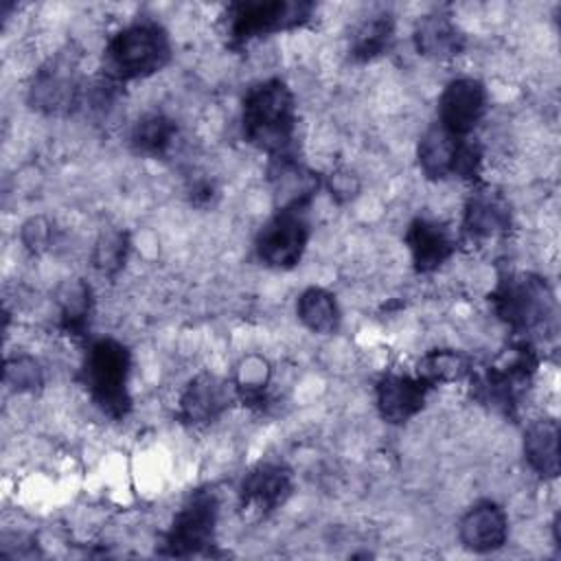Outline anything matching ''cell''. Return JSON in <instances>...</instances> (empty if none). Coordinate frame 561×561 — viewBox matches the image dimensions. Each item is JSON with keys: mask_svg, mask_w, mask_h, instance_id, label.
<instances>
[{"mask_svg": "<svg viewBox=\"0 0 561 561\" xmlns=\"http://www.w3.org/2000/svg\"><path fill=\"white\" fill-rule=\"evenodd\" d=\"M432 386L421 377L388 373L377 381V408L388 423H405L425 405Z\"/></svg>", "mask_w": 561, "mask_h": 561, "instance_id": "cell-14", "label": "cell"}, {"mask_svg": "<svg viewBox=\"0 0 561 561\" xmlns=\"http://www.w3.org/2000/svg\"><path fill=\"white\" fill-rule=\"evenodd\" d=\"M291 493V473L280 462H259L241 482V506L259 515L278 508Z\"/></svg>", "mask_w": 561, "mask_h": 561, "instance_id": "cell-12", "label": "cell"}, {"mask_svg": "<svg viewBox=\"0 0 561 561\" xmlns=\"http://www.w3.org/2000/svg\"><path fill=\"white\" fill-rule=\"evenodd\" d=\"M524 456L541 478L559 476V425L541 419L528 425L524 434Z\"/></svg>", "mask_w": 561, "mask_h": 561, "instance_id": "cell-20", "label": "cell"}, {"mask_svg": "<svg viewBox=\"0 0 561 561\" xmlns=\"http://www.w3.org/2000/svg\"><path fill=\"white\" fill-rule=\"evenodd\" d=\"M228 386L226 379L210 373L193 377L180 397V419L188 425L213 423L232 401V390Z\"/></svg>", "mask_w": 561, "mask_h": 561, "instance_id": "cell-13", "label": "cell"}, {"mask_svg": "<svg viewBox=\"0 0 561 561\" xmlns=\"http://www.w3.org/2000/svg\"><path fill=\"white\" fill-rule=\"evenodd\" d=\"M537 359L530 346L511 348L497 364L489 366L476 381V397L504 414H513L535 373Z\"/></svg>", "mask_w": 561, "mask_h": 561, "instance_id": "cell-7", "label": "cell"}, {"mask_svg": "<svg viewBox=\"0 0 561 561\" xmlns=\"http://www.w3.org/2000/svg\"><path fill=\"white\" fill-rule=\"evenodd\" d=\"M81 99L79 59L75 53H57L33 77L28 103L44 114H70Z\"/></svg>", "mask_w": 561, "mask_h": 561, "instance_id": "cell-8", "label": "cell"}, {"mask_svg": "<svg viewBox=\"0 0 561 561\" xmlns=\"http://www.w3.org/2000/svg\"><path fill=\"white\" fill-rule=\"evenodd\" d=\"M48 237H50V226L42 217L28 219L22 228V241L33 252H42L48 245Z\"/></svg>", "mask_w": 561, "mask_h": 561, "instance_id": "cell-29", "label": "cell"}, {"mask_svg": "<svg viewBox=\"0 0 561 561\" xmlns=\"http://www.w3.org/2000/svg\"><path fill=\"white\" fill-rule=\"evenodd\" d=\"M127 250H129L127 232L125 230H107L96 239V245L92 252V263L101 274L114 276L125 265Z\"/></svg>", "mask_w": 561, "mask_h": 561, "instance_id": "cell-26", "label": "cell"}, {"mask_svg": "<svg viewBox=\"0 0 561 561\" xmlns=\"http://www.w3.org/2000/svg\"><path fill=\"white\" fill-rule=\"evenodd\" d=\"M243 136L272 158L287 156L296 131V101L283 79H267L248 90L241 112Z\"/></svg>", "mask_w": 561, "mask_h": 561, "instance_id": "cell-1", "label": "cell"}, {"mask_svg": "<svg viewBox=\"0 0 561 561\" xmlns=\"http://www.w3.org/2000/svg\"><path fill=\"white\" fill-rule=\"evenodd\" d=\"M482 151L476 142L454 136L438 123L430 127L419 140V164L432 180L447 175L473 178L480 169Z\"/></svg>", "mask_w": 561, "mask_h": 561, "instance_id": "cell-9", "label": "cell"}, {"mask_svg": "<svg viewBox=\"0 0 561 561\" xmlns=\"http://www.w3.org/2000/svg\"><path fill=\"white\" fill-rule=\"evenodd\" d=\"M508 535V519L504 508H500L495 502H478L471 506L460 524H458V537L460 543L471 552H493L504 546Z\"/></svg>", "mask_w": 561, "mask_h": 561, "instance_id": "cell-15", "label": "cell"}, {"mask_svg": "<svg viewBox=\"0 0 561 561\" xmlns=\"http://www.w3.org/2000/svg\"><path fill=\"white\" fill-rule=\"evenodd\" d=\"M511 226V208L502 193L484 186L471 193L465 206L462 234L469 241H484L506 232Z\"/></svg>", "mask_w": 561, "mask_h": 561, "instance_id": "cell-16", "label": "cell"}, {"mask_svg": "<svg viewBox=\"0 0 561 561\" xmlns=\"http://www.w3.org/2000/svg\"><path fill=\"white\" fill-rule=\"evenodd\" d=\"M405 243L410 248L416 272L438 270L456 250L449 230L425 217H419L410 224L405 232Z\"/></svg>", "mask_w": 561, "mask_h": 561, "instance_id": "cell-17", "label": "cell"}, {"mask_svg": "<svg viewBox=\"0 0 561 561\" xmlns=\"http://www.w3.org/2000/svg\"><path fill=\"white\" fill-rule=\"evenodd\" d=\"M414 44L423 57L451 59L465 48V35L447 13L434 11L419 18L414 26Z\"/></svg>", "mask_w": 561, "mask_h": 561, "instance_id": "cell-19", "label": "cell"}, {"mask_svg": "<svg viewBox=\"0 0 561 561\" xmlns=\"http://www.w3.org/2000/svg\"><path fill=\"white\" fill-rule=\"evenodd\" d=\"M171 59L167 31L153 20H140L121 28L105 46L103 75L112 83L149 77Z\"/></svg>", "mask_w": 561, "mask_h": 561, "instance_id": "cell-2", "label": "cell"}, {"mask_svg": "<svg viewBox=\"0 0 561 561\" xmlns=\"http://www.w3.org/2000/svg\"><path fill=\"white\" fill-rule=\"evenodd\" d=\"M178 134V125L162 112H149L131 129L129 142L136 153L160 158L169 151Z\"/></svg>", "mask_w": 561, "mask_h": 561, "instance_id": "cell-21", "label": "cell"}, {"mask_svg": "<svg viewBox=\"0 0 561 561\" xmlns=\"http://www.w3.org/2000/svg\"><path fill=\"white\" fill-rule=\"evenodd\" d=\"M300 322L313 331L329 335L340 327V309L335 296L322 287H309L300 294L296 305Z\"/></svg>", "mask_w": 561, "mask_h": 561, "instance_id": "cell-22", "label": "cell"}, {"mask_svg": "<svg viewBox=\"0 0 561 561\" xmlns=\"http://www.w3.org/2000/svg\"><path fill=\"white\" fill-rule=\"evenodd\" d=\"M219 504L213 491L199 489L188 495L182 508L175 513L171 528L164 535L160 554L164 557H191L213 546Z\"/></svg>", "mask_w": 561, "mask_h": 561, "instance_id": "cell-6", "label": "cell"}, {"mask_svg": "<svg viewBox=\"0 0 561 561\" xmlns=\"http://www.w3.org/2000/svg\"><path fill=\"white\" fill-rule=\"evenodd\" d=\"M497 316L515 331L526 333L546 324L554 313V296L537 274H508L491 294Z\"/></svg>", "mask_w": 561, "mask_h": 561, "instance_id": "cell-4", "label": "cell"}, {"mask_svg": "<svg viewBox=\"0 0 561 561\" xmlns=\"http://www.w3.org/2000/svg\"><path fill=\"white\" fill-rule=\"evenodd\" d=\"M307 241V206L276 208L274 217L263 226L256 237V254L270 267L289 270L302 259Z\"/></svg>", "mask_w": 561, "mask_h": 561, "instance_id": "cell-10", "label": "cell"}, {"mask_svg": "<svg viewBox=\"0 0 561 561\" xmlns=\"http://www.w3.org/2000/svg\"><path fill=\"white\" fill-rule=\"evenodd\" d=\"M394 22L388 13H375L364 20L351 39V57L357 61H370L390 48Z\"/></svg>", "mask_w": 561, "mask_h": 561, "instance_id": "cell-23", "label": "cell"}, {"mask_svg": "<svg viewBox=\"0 0 561 561\" xmlns=\"http://www.w3.org/2000/svg\"><path fill=\"white\" fill-rule=\"evenodd\" d=\"M4 383L18 392L37 390L42 386V368L28 355H15L4 362Z\"/></svg>", "mask_w": 561, "mask_h": 561, "instance_id": "cell-27", "label": "cell"}, {"mask_svg": "<svg viewBox=\"0 0 561 561\" xmlns=\"http://www.w3.org/2000/svg\"><path fill=\"white\" fill-rule=\"evenodd\" d=\"M357 188H359V184L353 173L337 171L331 175V195H335L340 202L351 199L357 193Z\"/></svg>", "mask_w": 561, "mask_h": 561, "instance_id": "cell-30", "label": "cell"}, {"mask_svg": "<svg viewBox=\"0 0 561 561\" xmlns=\"http://www.w3.org/2000/svg\"><path fill=\"white\" fill-rule=\"evenodd\" d=\"M129 366L131 357L127 346L112 337H103L90 344L81 368V379L92 401L114 421L125 419L131 408L127 390Z\"/></svg>", "mask_w": 561, "mask_h": 561, "instance_id": "cell-3", "label": "cell"}, {"mask_svg": "<svg viewBox=\"0 0 561 561\" xmlns=\"http://www.w3.org/2000/svg\"><path fill=\"white\" fill-rule=\"evenodd\" d=\"M270 381V368L267 362L261 357H248L239 366V377H237V390L241 392L243 399H261L263 388Z\"/></svg>", "mask_w": 561, "mask_h": 561, "instance_id": "cell-28", "label": "cell"}, {"mask_svg": "<svg viewBox=\"0 0 561 561\" xmlns=\"http://www.w3.org/2000/svg\"><path fill=\"white\" fill-rule=\"evenodd\" d=\"M57 302L61 309V329L70 335H83L90 318V285L83 280H68L57 291Z\"/></svg>", "mask_w": 561, "mask_h": 561, "instance_id": "cell-24", "label": "cell"}, {"mask_svg": "<svg viewBox=\"0 0 561 561\" xmlns=\"http://www.w3.org/2000/svg\"><path fill=\"white\" fill-rule=\"evenodd\" d=\"M311 2H289V0H254L234 2L226 11V33L230 46H243L254 37L294 28L311 18Z\"/></svg>", "mask_w": 561, "mask_h": 561, "instance_id": "cell-5", "label": "cell"}, {"mask_svg": "<svg viewBox=\"0 0 561 561\" xmlns=\"http://www.w3.org/2000/svg\"><path fill=\"white\" fill-rule=\"evenodd\" d=\"M469 359L451 348H436L430 351L421 362H419V377L427 381L430 386L436 383H447V381H458L469 373Z\"/></svg>", "mask_w": 561, "mask_h": 561, "instance_id": "cell-25", "label": "cell"}, {"mask_svg": "<svg viewBox=\"0 0 561 561\" xmlns=\"http://www.w3.org/2000/svg\"><path fill=\"white\" fill-rule=\"evenodd\" d=\"M484 112L486 90L478 79H454L438 96V125L454 136L467 138L480 123Z\"/></svg>", "mask_w": 561, "mask_h": 561, "instance_id": "cell-11", "label": "cell"}, {"mask_svg": "<svg viewBox=\"0 0 561 561\" xmlns=\"http://www.w3.org/2000/svg\"><path fill=\"white\" fill-rule=\"evenodd\" d=\"M270 180L274 184V197L278 208L307 206L318 191V175L298 164L291 156L272 158Z\"/></svg>", "mask_w": 561, "mask_h": 561, "instance_id": "cell-18", "label": "cell"}]
</instances>
